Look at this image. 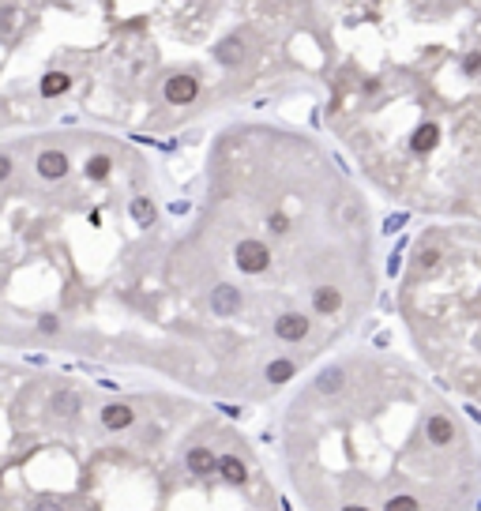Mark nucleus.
I'll return each mask as SVG.
<instances>
[{
  "mask_svg": "<svg viewBox=\"0 0 481 511\" xmlns=\"http://www.w3.org/2000/svg\"><path fill=\"white\" fill-rule=\"evenodd\" d=\"M361 184L316 136L229 120L162 286V373L226 403H267L350 339L380 286Z\"/></svg>",
  "mask_w": 481,
  "mask_h": 511,
  "instance_id": "1",
  "label": "nucleus"
},
{
  "mask_svg": "<svg viewBox=\"0 0 481 511\" xmlns=\"http://www.w3.org/2000/svg\"><path fill=\"white\" fill-rule=\"evenodd\" d=\"M327 8V132L391 203L481 222V4Z\"/></svg>",
  "mask_w": 481,
  "mask_h": 511,
  "instance_id": "2",
  "label": "nucleus"
},
{
  "mask_svg": "<svg viewBox=\"0 0 481 511\" xmlns=\"http://www.w3.org/2000/svg\"><path fill=\"white\" fill-rule=\"evenodd\" d=\"M282 462L309 511H470L481 448L459 406L399 354L350 350L304 376Z\"/></svg>",
  "mask_w": 481,
  "mask_h": 511,
  "instance_id": "3",
  "label": "nucleus"
},
{
  "mask_svg": "<svg viewBox=\"0 0 481 511\" xmlns=\"http://www.w3.org/2000/svg\"><path fill=\"white\" fill-rule=\"evenodd\" d=\"M399 316L437 384L481 406V222H432L414 234Z\"/></svg>",
  "mask_w": 481,
  "mask_h": 511,
  "instance_id": "4",
  "label": "nucleus"
},
{
  "mask_svg": "<svg viewBox=\"0 0 481 511\" xmlns=\"http://www.w3.org/2000/svg\"><path fill=\"white\" fill-rule=\"evenodd\" d=\"M72 173V158L64 154V151H42L38 154V177H45V181H64Z\"/></svg>",
  "mask_w": 481,
  "mask_h": 511,
  "instance_id": "5",
  "label": "nucleus"
},
{
  "mask_svg": "<svg viewBox=\"0 0 481 511\" xmlns=\"http://www.w3.org/2000/svg\"><path fill=\"white\" fill-rule=\"evenodd\" d=\"M68 87H72V76H68V72H49V76L42 79V95H45V98H57V95H64Z\"/></svg>",
  "mask_w": 481,
  "mask_h": 511,
  "instance_id": "6",
  "label": "nucleus"
},
{
  "mask_svg": "<svg viewBox=\"0 0 481 511\" xmlns=\"http://www.w3.org/2000/svg\"><path fill=\"white\" fill-rule=\"evenodd\" d=\"M8 177H12V158L0 154V181H8Z\"/></svg>",
  "mask_w": 481,
  "mask_h": 511,
  "instance_id": "7",
  "label": "nucleus"
}]
</instances>
